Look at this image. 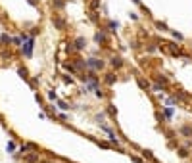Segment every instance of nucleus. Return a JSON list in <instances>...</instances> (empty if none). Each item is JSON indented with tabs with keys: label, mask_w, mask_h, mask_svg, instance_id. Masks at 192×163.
Returning a JSON list of instances; mask_svg holds the SVG:
<instances>
[{
	"label": "nucleus",
	"mask_w": 192,
	"mask_h": 163,
	"mask_svg": "<svg viewBox=\"0 0 192 163\" xmlns=\"http://www.w3.org/2000/svg\"><path fill=\"white\" fill-rule=\"evenodd\" d=\"M21 44H23V46H21V54H23L25 58H31V56H33V46H35V40L29 36V39H27V40H23Z\"/></svg>",
	"instance_id": "1"
},
{
	"label": "nucleus",
	"mask_w": 192,
	"mask_h": 163,
	"mask_svg": "<svg viewBox=\"0 0 192 163\" xmlns=\"http://www.w3.org/2000/svg\"><path fill=\"white\" fill-rule=\"evenodd\" d=\"M87 65H89V67H94V69H102V67H104V61H102V60H90Z\"/></svg>",
	"instance_id": "2"
},
{
	"label": "nucleus",
	"mask_w": 192,
	"mask_h": 163,
	"mask_svg": "<svg viewBox=\"0 0 192 163\" xmlns=\"http://www.w3.org/2000/svg\"><path fill=\"white\" fill-rule=\"evenodd\" d=\"M94 39H96V42H106L108 36H106V33H104V31H100V33H96Z\"/></svg>",
	"instance_id": "3"
},
{
	"label": "nucleus",
	"mask_w": 192,
	"mask_h": 163,
	"mask_svg": "<svg viewBox=\"0 0 192 163\" xmlns=\"http://www.w3.org/2000/svg\"><path fill=\"white\" fill-rule=\"evenodd\" d=\"M110 64H112L113 67H115V69H119V67L123 65V60H121V58H112V61H110Z\"/></svg>",
	"instance_id": "4"
},
{
	"label": "nucleus",
	"mask_w": 192,
	"mask_h": 163,
	"mask_svg": "<svg viewBox=\"0 0 192 163\" xmlns=\"http://www.w3.org/2000/svg\"><path fill=\"white\" fill-rule=\"evenodd\" d=\"M75 44H77V50H83V48H85V44H87V40L83 39V36H79V39L75 40Z\"/></svg>",
	"instance_id": "5"
},
{
	"label": "nucleus",
	"mask_w": 192,
	"mask_h": 163,
	"mask_svg": "<svg viewBox=\"0 0 192 163\" xmlns=\"http://www.w3.org/2000/svg\"><path fill=\"white\" fill-rule=\"evenodd\" d=\"M25 155V154H23ZM39 159V154H31V155H25V161H29V163H35Z\"/></svg>",
	"instance_id": "6"
},
{
	"label": "nucleus",
	"mask_w": 192,
	"mask_h": 163,
	"mask_svg": "<svg viewBox=\"0 0 192 163\" xmlns=\"http://www.w3.org/2000/svg\"><path fill=\"white\" fill-rule=\"evenodd\" d=\"M0 40H2V44H10L12 42V36H10L8 33H4L2 36H0Z\"/></svg>",
	"instance_id": "7"
},
{
	"label": "nucleus",
	"mask_w": 192,
	"mask_h": 163,
	"mask_svg": "<svg viewBox=\"0 0 192 163\" xmlns=\"http://www.w3.org/2000/svg\"><path fill=\"white\" fill-rule=\"evenodd\" d=\"M17 73H19V75H21L23 79H29V71L25 69V67H19V69H17Z\"/></svg>",
	"instance_id": "8"
},
{
	"label": "nucleus",
	"mask_w": 192,
	"mask_h": 163,
	"mask_svg": "<svg viewBox=\"0 0 192 163\" xmlns=\"http://www.w3.org/2000/svg\"><path fill=\"white\" fill-rule=\"evenodd\" d=\"M181 133H183L184 136H192V129L190 127H183V129H181Z\"/></svg>",
	"instance_id": "9"
},
{
	"label": "nucleus",
	"mask_w": 192,
	"mask_h": 163,
	"mask_svg": "<svg viewBox=\"0 0 192 163\" xmlns=\"http://www.w3.org/2000/svg\"><path fill=\"white\" fill-rule=\"evenodd\" d=\"M106 83H108V85H113V83H115V75H112V73L106 75Z\"/></svg>",
	"instance_id": "10"
},
{
	"label": "nucleus",
	"mask_w": 192,
	"mask_h": 163,
	"mask_svg": "<svg viewBox=\"0 0 192 163\" xmlns=\"http://www.w3.org/2000/svg\"><path fill=\"white\" fill-rule=\"evenodd\" d=\"M6 150L10 152V154H12V152H15V142H8V144H6Z\"/></svg>",
	"instance_id": "11"
},
{
	"label": "nucleus",
	"mask_w": 192,
	"mask_h": 163,
	"mask_svg": "<svg viewBox=\"0 0 192 163\" xmlns=\"http://www.w3.org/2000/svg\"><path fill=\"white\" fill-rule=\"evenodd\" d=\"M142 155H144V157H148V159H152V161H154V154H152V152H150V150H144V152H142Z\"/></svg>",
	"instance_id": "12"
},
{
	"label": "nucleus",
	"mask_w": 192,
	"mask_h": 163,
	"mask_svg": "<svg viewBox=\"0 0 192 163\" xmlns=\"http://www.w3.org/2000/svg\"><path fill=\"white\" fill-rule=\"evenodd\" d=\"M179 155H181V157H188V150H186V148H181V150H179Z\"/></svg>",
	"instance_id": "13"
},
{
	"label": "nucleus",
	"mask_w": 192,
	"mask_h": 163,
	"mask_svg": "<svg viewBox=\"0 0 192 163\" xmlns=\"http://www.w3.org/2000/svg\"><path fill=\"white\" fill-rule=\"evenodd\" d=\"M54 25H56V27H60V29H61V27H64V21H61V19H58V17H56V19H54Z\"/></svg>",
	"instance_id": "14"
},
{
	"label": "nucleus",
	"mask_w": 192,
	"mask_h": 163,
	"mask_svg": "<svg viewBox=\"0 0 192 163\" xmlns=\"http://www.w3.org/2000/svg\"><path fill=\"white\" fill-rule=\"evenodd\" d=\"M156 25H158V29H162V31H167V25H165V23H162V21H158Z\"/></svg>",
	"instance_id": "15"
},
{
	"label": "nucleus",
	"mask_w": 192,
	"mask_h": 163,
	"mask_svg": "<svg viewBox=\"0 0 192 163\" xmlns=\"http://www.w3.org/2000/svg\"><path fill=\"white\" fill-rule=\"evenodd\" d=\"M165 115L171 117V115H173V108H165Z\"/></svg>",
	"instance_id": "16"
},
{
	"label": "nucleus",
	"mask_w": 192,
	"mask_h": 163,
	"mask_svg": "<svg viewBox=\"0 0 192 163\" xmlns=\"http://www.w3.org/2000/svg\"><path fill=\"white\" fill-rule=\"evenodd\" d=\"M173 36H175L177 40H183V35H181V33H177V31H173Z\"/></svg>",
	"instance_id": "17"
},
{
	"label": "nucleus",
	"mask_w": 192,
	"mask_h": 163,
	"mask_svg": "<svg viewBox=\"0 0 192 163\" xmlns=\"http://www.w3.org/2000/svg\"><path fill=\"white\" fill-rule=\"evenodd\" d=\"M138 85H140L142 88H148V83H144V81H142V79H138Z\"/></svg>",
	"instance_id": "18"
},
{
	"label": "nucleus",
	"mask_w": 192,
	"mask_h": 163,
	"mask_svg": "<svg viewBox=\"0 0 192 163\" xmlns=\"http://www.w3.org/2000/svg\"><path fill=\"white\" fill-rule=\"evenodd\" d=\"M48 98H50V100H56V92L50 90V92H48Z\"/></svg>",
	"instance_id": "19"
},
{
	"label": "nucleus",
	"mask_w": 192,
	"mask_h": 163,
	"mask_svg": "<svg viewBox=\"0 0 192 163\" xmlns=\"http://www.w3.org/2000/svg\"><path fill=\"white\" fill-rule=\"evenodd\" d=\"M133 2H134V4H140V0H133Z\"/></svg>",
	"instance_id": "20"
}]
</instances>
